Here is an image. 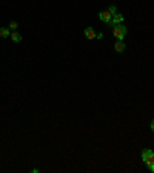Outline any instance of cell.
I'll return each mask as SVG.
<instances>
[{
    "instance_id": "cell-1",
    "label": "cell",
    "mask_w": 154,
    "mask_h": 173,
    "mask_svg": "<svg viewBox=\"0 0 154 173\" xmlns=\"http://www.w3.org/2000/svg\"><path fill=\"white\" fill-rule=\"evenodd\" d=\"M126 33H128V28L125 25H122V23L116 25L114 30H113V34H114V37L117 40H123V37L126 36Z\"/></svg>"
},
{
    "instance_id": "cell-2",
    "label": "cell",
    "mask_w": 154,
    "mask_h": 173,
    "mask_svg": "<svg viewBox=\"0 0 154 173\" xmlns=\"http://www.w3.org/2000/svg\"><path fill=\"white\" fill-rule=\"evenodd\" d=\"M142 161L148 166V164H151L154 162V152L151 148H145V150H142Z\"/></svg>"
},
{
    "instance_id": "cell-3",
    "label": "cell",
    "mask_w": 154,
    "mask_h": 173,
    "mask_svg": "<svg viewBox=\"0 0 154 173\" xmlns=\"http://www.w3.org/2000/svg\"><path fill=\"white\" fill-rule=\"evenodd\" d=\"M123 20H125V17H123V16H122V14H119V12H116L114 16H113V19H111V20H110V23H108V25H110V26H113V28H114L116 25H119V23H122V22H123Z\"/></svg>"
},
{
    "instance_id": "cell-4",
    "label": "cell",
    "mask_w": 154,
    "mask_h": 173,
    "mask_svg": "<svg viewBox=\"0 0 154 173\" xmlns=\"http://www.w3.org/2000/svg\"><path fill=\"white\" fill-rule=\"evenodd\" d=\"M99 19L102 20V22H105V23H110V20L113 19V14L106 9V11H100L99 12Z\"/></svg>"
},
{
    "instance_id": "cell-5",
    "label": "cell",
    "mask_w": 154,
    "mask_h": 173,
    "mask_svg": "<svg viewBox=\"0 0 154 173\" xmlns=\"http://www.w3.org/2000/svg\"><path fill=\"white\" fill-rule=\"evenodd\" d=\"M83 34H85V37H86V39L93 40V39H96V34H97V33L94 31V28H93V26H88V28H85Z\"/></svg>"
},
{
    "instance_id": "cell-6",
    "label": "cell",
    "mask_w": 154,
    "mask_h": 173,
    "mask_svg": "<svg viewBox=\"0 0 154 173\" xmlns=\"http://www.w3.org/2000/svg\"><path fill=\"white\" fill-rule=\"evenodd\" d=\"M114 49L117 53H123V51L126 49V45H125L123 40H117V42L114 43Z\"/></svg>"
},
{
    "instance_id": "cell-7",
    "label": "cell",
    "mask_w": 154,
    "mask_h": 173,
    "mask_svg": "<svg viewBox=\"0 0 154 173\" xmlns=\"http://www.w3.org/2000/svg\"><path fill=\"white\" fill-rule=\"evenodd\" d=\"M9 37H11V40H12L14 43L22 42V36H20L17 31H11V36H9Z\"/></svg>"
},
{
    "instance_id": "cell-8",
    "label": "cell",
    "mask_w": 154,
    "mask_h": 173,
    "mask_svg": "<svg viewBox=\"0 0 154 173\" xmlns=\"http://www.w3.org/2000/svg\"><path fill=\"white\" fill-rule=\"evenodd\" d=\"M11 36V30L9 28H0V37L2 39H6Z\"/></svg>"
},
{
    "instance_id": "cell-9",
    "label": "cell",
    "mask_w": 154,
    "mask_h": 173,
    "mask_svg": "<svg viewBox=\"0 0 154 173\" xmlns=\"http://www.w3.org/2000/svg\"><path fill=\"white\" fill-rule=\"evenodd\" d=\"M17 26H19L17 22H9V30L11 31H17Z\"/></svg>"
},
{
    "instance_id": "cell-10",
    "label": "cell",
    "mask_w": 154,
    "mask_h": 173,
    "mask_svg": "<svg viewBox=\"0 0 154 173\" xmlns=\"http://www.w3.org/2000/svg\"><path fill=\"white\" fill-rule=\"evenodd\" d=\"M108 11H110V12H111V14L114 16L116 12H117V8H116V5H110V8H108Z\"/></svg>"
},
{
    "instance_id": "cell-11",
    "label": "cell",
    "mask_w": 154,
    "mask_h": 173,
    "mask_svg": "<svg viewBox=\"0 0 154 173\" xmlns=\"http://www.w3.org/2000/svg\"><path fill=\"white\" fill-rule=\"evenodd\" d=\"M96 39L102 40V39H103V33H97V34H96Z\"/></svg>"
},
{
    "instance_id": "cell-12",
    "label": "cell",
    "mask_w": 154,
    "mask_h": 173,
    "mask_svg": "<svg viewBox=\"0 0 154 173\" xmlns=\"http://www.w3.org/2000/svg\"><path fill=\"white\" fill-rule=\"evenodd\" d=\"M147 167H148V169H150L151 172H154V162H151V164H148Z\"/></svg>"
},
{
    "instance_id": "cell-13",
    "label": "cell",
    "mask_w": 154,
    "mask_h": 173,
    "mask_svg": "<svg viewBox=\"0 0 154 173\" xmlns=\"http://www.w3.org/2000/svg\"><path fill=\"white\" fill-rule=\"evenodd\" d=\"M150 127H151V130H153V131H154V119H153V121H151V124H150Z\"/></svg>"
}]
</instances>
